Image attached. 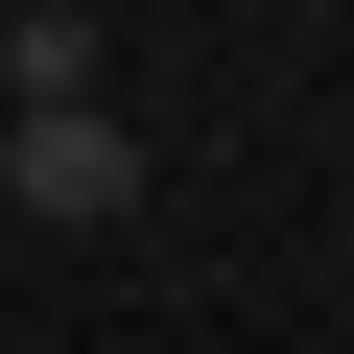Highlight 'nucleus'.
I'll return each instance as SVG.
<instances>
[{"mask_svg": "<svg viewBox=\"0 0 354 354\" xmlns=\"http://www.w3.org/2000/svg\"><path fill=\"white\" fill-rule=\"evenodd\" d=\"M95 71H118L95 0H24V24H0V95H24V118H95Z\"/></svg>", "mask_w": 354, "mask_h": 354, "instance_id": "obj_2", "label": "nucleus"}, {"mask_svg": "<svg viewBox=\"0 0 354 354\" xmlns=\"http://www.w3.org/2000/svg\"><path fill=\"white\" fill-rule=\"evenodd\" d=\"M0 189H24L48 236H118V213H142V142H118V118H0Z\"/></svg>", "mask_w": 354, "mask_h": 354, "instance_id": "obj_1", "label": "nucleus"}]
</instances>
